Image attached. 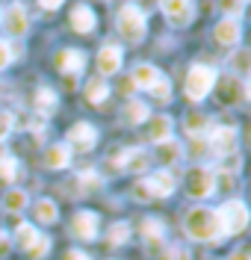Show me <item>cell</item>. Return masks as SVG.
<instances>
[{
    "label": "cell",
    "instance_id": "cell-43",
    "mask_svg": "<svg viewBox=\"0 0 251 260\" xmlns=\"http://www.w3.org/2000/svg\"><path fill=\"white\" fill-rule=\"evenodd\" d=\"M228 260H251V254H248V248H236Z\"/></svg>",
    "mask_w": 251,
    "mask_h": 260
},
{
    "label": "cell",
    "instance_id": "cell-25",
    "mask_svg": "<svg viewBox=\"0 0 251 260\" xmlns=\"http://www.w3.org/2000/svg\"><path fill=\"white\" fill-rule=\"evenodd\" d=\"M142 237H145V243L148 245H160L163 243V237H166V225L160 222V219H145L142 222Z\"/></svg>",
    "mask_w": 251,
    "mask_h": 260
},
{
    "label": "cell",
    "instance_id": "cell-41",
    "mask_svg": "<svg viewBox=\"0 0 251 260\" xmlns=\"http://www.w3.org/2000/svg\"><path fill=\"white\" fill-rule=\"evenodd\" d=\"M65 260H92V257L86 254L83 248H68V251H65Z\"/></svg>",
    "mask_w": 251,
    "mask_h": 260
},
{
    "label": "cell",
    "instance_id": "cell-19",
    "mask_svg": "<svg viewBox=\"0 0 251 260\" xmlns=\"http://www.w3.org/2000/svg\"><path fill=\"white\" fill-rule=\"evenodd\" d=\"M184 130H186V136H192V139H204V133L213 130V118L204 113H189L184 118Z\"/></svg>",
    "mask_w": 251,
    "mask_h": 260
},
{
    "label": "cell",
    "instance_id": "cell-39",
    "mask_svg": "<svg viewBox=\"0 0 251 260\" xmlns=\"http://www.w3.org/2000/svg\"><path fill=\"white\" fill-rule=\"evenodd\" d=\"M166 260H189V251L181 248V245H171V248L166 251Z\"/></svg>",
    "mask_w": 251,
    "mask_h": 260
},
{
    "label": "cell",
    "instance_id": "cell-33",
    "mask_svg": "<svg viewBox=\"0 0 251 260\" xmlns=\"http://www.w3.org/2000/svg\"><path fill=\"white\" fill-rule=\"evenodd\" d=\"M18 178V160L12 154H6L0 160V180H15Z\"/></svg>",
    "mask_w": 251,
    "mask_h": 260
},
{
    "label": "cell",
    "instance_id": "cell-20",
    "mask_svg": "<svg viewBox=\"0 0 251 260\" xmlns=\"http://www.w3.org/2000/svg\"><path fill=\"white\" fill-rule=\"evenodd\" d=\"M171 130H174V121H171L168 115H154L151 124H148V139L154 145H160V142L171 139Z\"/></svg>",
    "mask_w": 251,
    "mask_h": 260
},
{
    "label": "cell",
    "instance_id": "cell-45",
    "mask_svg": "<svg viewBox=\"0 0 251 260\" xmlns=\"http://www.w3.org/2000/svg\"><path fill=\"white\" fill-rule=\"evenodd\" d=\"M0 12H3V9H0Z\"/></svg>",
    "mask_w": 251,
    "mask_h": 260
},
{
    "label": "cell",
    "instance_id": "cell-14",
    "mask_svg": "<svg viewBox=\"0 0 251 260\" xmlns=\"http://www.w3.org/2000/svg\"><path fill=\"white\" fill-rule=\"evenodd\" d=\"M98 228H100V219L95 210H80V213H74V219H71V234L77 240H86V243L98 237Z\"/></svg>",
    "mask_w": 251,
    "mask_h": 260
},
{
    "label": "cell",
    "instance_id": "cell-13",
    "mask_svg": "<svg viewBox=\"0 0 251 260\" xmlns=\"http://www.w3.org/2000/svg\"><path fill=\"white\" fill-rule=\"evenodd\" d=\"M213 39L222 48H236L242 42V21L239 18H222L213 30Z\"/></svg>",
    "mask_w": 251,
    "mask_h": 260
},
{
    "label": "cell",
    "instance_id": "cell-16",
    "mask_svg": "<svg viewBox=\"0 0 251 260\" xmlns=\"http://www.w3.org/2000/svg\"><path fill=\"white\" fill-rule=\"evenodd\" d=\"M151 160L163 162V166H177V162L184 160V145H181L177 139H166V142L154 145V151H151Z\"/></svg>",
    "mask_w": 251,
    "mask_h": 260
},
{
    "label": "cell",
    "instance_id": "cell-2",
    "mask_svg": "<svg viewBox=\"0 0 251 260\" xmlns=\"http://www.w3.org/2000/svg\"><path fill=\"white\" fill-rule=\"evenodd\" d=\"M177 186V178L171 169H157L148 178H142L139 183H133V198L136 201H154V198H168Z\"/></svg>",
    "mask_w": 251,
    "mask_h": 260
},
{
    "label": "cell",
    "instance_id": "cell-4",
    "mask_svg": "<svg viewBox=\"0 0 251 260\" xmlns=\"http://www.w3.org/2000/svg\"><path fill=\"white\" fill-rule=\"evenodd\" d=\"M116 27H118V32H121V39L130 42V45H139V42L145 39V32H148L145 15H142V9H139L136 3H124V6L118 9Z\"/></svg>",
    "mask_w": 251,
    "mask_h": 260
},
{
    "label": "cell",
    "instance_id": "cell-7",
    "mask_svg": "<svg viewBox=\"0 0 251 260\" xmlns=\"http://www.w3.org/2000/svg\"><path fill=\"white\" fill-rule=\"evenodd\" d=\"M160 9L171 27H189L195 18V3L192 0H160Z\"/></svg>",
    "mask_w": 251,
    "mask_h": 260
},
{
    "label": "cell",
    "instance_id": "cell-32",
    "mask_svg": "<svg viewBox=\"0 0 251 260\" xmlns=\"http://www.w3.org/2000/svg\"><path fill=\"white\" fill-rule=\"evenodd\" d=\"M248 62H251V53L245 48H236V53L231 56V68L236 71V77H242L248 71Z\"/></svg>",
    "mask_w": 251,
    "mask_h": 260
},
{
    "label": "cell",
    "instance_id": "cell-30",
    "mask_svg": "<svg viewBox=\"0 0 251 260\" xmlns=\"http://www.w3.org/2000/svg\"><path fill=\"white\" fill-rule=\"evenodd\" d=\"M130 222H116V225H110V231H106V240H110V245H124L127 240H130Z\"/></svg>",
    "mask_w": 251,
    "mask_h": 260
},
{
    "label": "cell",
    "instance_id": "cell-24",
    "mask_svg": "<svg viewBox=\"0 0 251 260\" xmlns=\"http://www.w3.org/2000/svg\"><path fill=\"white\" fill-rule=\"evenodd\" d=\"M106 98H110V83L103 80V77H92V80L86 83V101H89V104L98 107Z\"/></svg>",
    "mask_w": 251,
    "mask_h": 260
},
{
    "label": "cell",
    "instance_id": "cell-5",
    "mask_svg": "<svg viewBox=\"0 0 251 260\" xmlns=\"http://www.w3.org/2000/svg\"><path fill=\"white\" fill-rule=\"evenodd\" d=\"M216 216H219L222 237H225V234H228V237H236V234H242V231L248 228V207H245V201H239V198L225 201L216 210Z\"/></svg>",
    "mask_w": 251,
    "mask_h": 260
},
{
    "label": "cell",
    "instance_id": "cell-11",
    "mask_svg": "<svg viewBox=\"0 0 251 260\" xmlns=\"http://www.w3.org/2000/svg\"><path fill=\"white\" fill-rule=\"evenodd\" d=\"M65 145L68 148H77V151H92L98 145V130L92 127L89 121H77L71 124L65 133Z\"/></svg>",
    "mask_w": 251,
    "mask_h": 260
},
{
    "label": "cell",
    "instance_id": "cell-1",
    "mask_svg": "<svg viewBox=\"0 0 251 260\" xmlns=\"http://www.w3.org/2000/svg\"><path fill=\"white\" fill-rule=\"evenodd\" d=\"M184 231L189 240L195 243H219L222 240V228H219V216L213 207H192L184 216Z\"/></svg>",
    "mask_w": 251,
    "mask_h": 260
},
{
    "label": "cell",
    "instance_id": "cell-6",
    "mask_svg": "<svg viewBox=\"0 0 251 260\" xmlns=\"http://www.w3.org/2000/svg\"><path fill=\"white\" fill-rule=\"evenodd\" d=\"M184 186H186V195H189V198L207 201L210 195L216 192V172L207 169V166H192V169L186 172Z\"/></svg>",
    "mask_w": 251,
    "mask_h": 260
},
{
    "label": "cell",
    "instance_id": "cell-34",
    "mask_svg": "<svg viewBox=\"0 0 251 260\" xmlns=\"http://www.w3.org/2000/svg\"><path fill=\"white\" fill-rule=\"evenodd\" d=\"M225 18H242V9H245V0H219Z\"/></svg>",
    "mask_w": 251,
    "mask_h": 260
},
{
    "label": "cell",
    "instance_id": "cell-18",
    "mask_svg": "<svg viewBox=\"0 0 251 260\" xmlns=\"http://www.w3.org/2000/svg\"><path fill=\"white\" fill-rule=\"evenodd\" d=\"M95 24H98V18H95V12H92V6H86V3H80V6H74L71 9V27L77 32H92L95 30Z\"/></svg>",
    "mask_w": 251,
    "mask_h": 260
},
{
    "label": "cell",
    "instance_id": "cell-10",
    "mask_svg": "<svg viewBox=\"0 0 251 260\" xmlns=\"http://www.w3.org/2000/svg\"><path fill=\"white\" fill-rule=\"evenodd\" d=\"M121 62H124V50H121V45H116V42H103L100 50H98L100 77H113V74H118V71H121Z\"/></svg>",
    "mask_w": 251,
    "mask_h": 260
},
{
    "label": "cell",
    "instance_id": "cell-3",
    "mask_svg": "<svg viewBox=\"0 0 251 260\" xmlns=\"http://www.w3.org/2000/svg\"><path fill=\"white\" fill-rule=\"evenodd\" d=\"M219 83V71L213 65H204V62H195L189 65V71H186V83H184V92L189 101H204V98L210 95L213 89H216Z\"/></svg>",
    "mask_w": 251,
    "mask_h": 260
},
{
    "label": "cell",
    "instance_id": "cell-15",
    "mask_svg": "<svg viewBox=\"0 0 251 260\" xmlns=\"http://www.w3.org/2000/svg\"><path fill=\"white\" fill-rule=\"evenodd\" d=\"M248 98V83L242 80V77H236V74H228L222 86H219V101L222 104H228V107H234L239 101H245Z\"/></svg>",
    "mask_w": 251,
    "mask_h": 260
},
{
    "label": "cell",
    "instance_id": "cell-26",
    "mask_svg": "<svg viewBox=\"0 0 251 260\" xmlns=\"http://www.w3.org/2000/svg\"><path fill=\"white\" fill-rule=\"evenodd\" d=\"M151 115V110H148V104L145 101H127V107H124V121L127 124H142L145 118Z\"/></svg>",
    "mask_w": 251,
    "mask_h": 260
},
{
    "label": "cell",
    "instance_id": "cell-36",
    "mask_svg": "<svg viewBox=\"0 0 251 260\" xmlns=\"http://www.w3.org/2000/svg\"><path fill=\"white\" fill-rule=\"evenodd\" d=\"M151 95L157 98L160 104H168V101H171V83H168L166 77H163V80H160L157 86H154V89H151Z\"/></svg>",
    "mask_w": 251,
    "mask_h": 260
},
{
    "label": "cell",
    "instance_id": "cell-35",
    "mask_svg": "<svg viewBox=\"0 0 251 260\" xmlns=\"http://www.w3.org/2000/svg\"><path fill=\"white\" fill-rule=\"evenodd\" d=\"M80 183H83V189H89V192H92V189H98L100 183H103V178H100L98 172H95V169H86V172H80Z\"/></svg>",
    "mask_w": 251,
    "mask_h": 260
},
{
    "label": "cell",
    "instance_id": "cell-9",
    "mask_svg": "<svg viewBox=\"0 0 251 260\" xmlns=\"http://www.w3.org/2000/svg\"><path fill=\"white\" fill-rule=\"evenodd\" d=\"M0 24H3V30L9 32V36L21 39V36L27 32V27H30V18H27V9H24V3L12 0V3H9L3 12H0Z\"/></svg>",
    "mask_w": 251,
    "mask_h": 260
},
{
    "label": "cell",
    "instance_id": "cell-42",
    "mask_svg": "<svg viewBox=\"0 0 251 260\" xmlns=\"http://www.w3.org/2000/svg\"><path fill=\"white\" fill-rule=\"evenodd\" d=\"M62 3H65V0H39V6H42V9H48V12H53V9H59Z\"/></svg>",
    "mask_w": 251,
    "mask_h": 260
},
{
    "label": "cell",
    "instance_id": "cell-29",
    "mask_svg": "<svg viewBox=\"0 0 251 260\" xmlns=\"http://www.w3.org/2000/svg\"><path fill=\"white\" fill-rule=\"evenodd\" d=\"M27 201H30L27 192H24V189H15V186L3 195V207H6L9 213H21L24 207H27Z\"/></svg>",
    "mask_w": 251,
    "mask_h": 260
},
{
    "label": "cell",
    "instance_id": "cell-12",
    "mask_svg": "<svg viewBox=\"0 0 251 260\" xmlns=\"http://www.w3.org/2000/svg\"><path fill=\"white\" fill-rule=\"evenodd\" d=\"M53 65H56V71L59 74H80L86 68V53L80 48H59L53 53Z\"/></svg>",
    "mask_w": 251,
    "mask_h": 260
},
{
    "label": "cell",
    "instance_id": "cell-28",
    "mask_svg": "<svg viewBox=\"0 0 251 260\" xmlns=\"http://www.w3.org/2000/svg\"><path fill=\"white\" fill-rule=\"evenodd\" d=\"M35 240H39V228H35V225H30V222H21V225L15 228V245L21 248V251H27Z\"/></svg>",
    "mask_w": 251,
    "mask_h": 260
},
{
    "label": "cell",
    "instance_id": "cell-21",
    "mask_svg": "<svg viewBox=\"0 0 251 260\" xmlns=\"http://www.w3.org/2000/svg\"><path fill=\"white\" fill-rule=\"evenodd\" d=\"M56 107H59V95L53 89H48V86H42L35 92V113L42 115V118H50V115L56 113Z\"/></svg>",
    "mask_w": 251,
    "mask_h": 260
},
{
    "label": "cell",
    "instance_id": "cell-22",
    "mask_svg": "<svg viewBox=\"0 0 251 260\" xmlns=\"http://www.w3.org/2000/svg\"><path fill=\"white\" fill-rule=\"evenodd\" d=\"M45 166L48 169H68L71 166V148L65 142H56L45 151Z\"/></svg>",
    "mask_w": 251,
    "mask_h": 260
},
{
    "label": "cell",
    "instance_id": "cell-37",
    "mask_svg": "<svg viewBox=\"0 0 251 260\" xmlns=\"http://www.w3.org/2000/svg\"><path fill=\"white\" fill-rule=\"evenodd\" d=\"M12 56H15V50H12V45H9L6 39H0V71H3L6 65L12 62Z\"/></svg>",
    "mask_w": 251,
    "mask_h": 260
},
{
    "label": "cell",
    "instance_id": "cell-40",
    "mask_svg": "<svg viewBox=\"0 0 251 260\" xmlns=\"http://www.w3.org/2000/svg\"><path fill=\"white\" fill-rule=\"evenodd\" d=\"M9 248H12L9 234H6V231H0V257H6V254H9Z\"/></svg>",
    "mask_w": 251,
    "mask_h": 260
},
{
    "label": "cell",
    "instance_id": "cell-17",
    "mask_svg": "<svg viewBox=\"0 0 251 260\" xmlns=\"http://www.w3.org/2000/svg\"><path fill=\"white\" fill-rule=\"evenodd\" d=\"M163 80V71L157 68V65H151V62H142V65H136L133 68V74H130V83H133L136 89H154L157 83Z\"/></svg>",
    "mask_w": 251,
    "mask_h": 260
},
{
    "label": "cell",
    "instance_id": "cell-31",
    "mask_svg": "<svg viewBox=\"0 0 251 260\" xmlns=\"http://www.w3.org/2000/svg\"><path fill=\"white\" fill-rule=\"evenodd\" d=\"M48 251H50V237L39 234V240L27 248V257H30V260H45V257H48Z\"/></svg>",
    "mask_w": 251,
    "mask_h": 260
},
{
    "label": "cell",
    "instance_id": "cell-44",
    "mask_svg": "<svg viewBox=\"0 0 251 260\" xmlns=\"http://www.w3.org/2000/svg\"><path fill=\"white\" fill-rule=\"evenodd\" d=\"M3 157H6V148H3V142H0V160H3Z\"/></svg>",
    "mask_w": 251,
    "mask_h": 260
},
{
    "label": "cell",
    "instance_id": "cell-8",
    "mask_svg": "<svg viewBox=\"0 0 251 260\" xmlns=\"http://www.w3.org/2000/svg\"><path fill=\"white\" fill-rule=\"evenodd\" d=\"M239 133H236L234 124H219V127L210 130V136H207V145L213 148V154L216 157H228V154H234L236 151V139Z\"/></svg>",
    "mask_w": 251,
    "mask_h": 260
},
{
    "label": "cell",
    "instance_id": "cell-38",
    "mask_svg": "<svg viewBox=\"0 0 251 260\" xmlns=\"http://www.w3.org/2000/svg\"><path fill=\"white\" fill-rule=\"evenodd\" d=\"M12 127H15V121H12V115H9V113H3V110H0V142H3V139H6V136L12 133Z\"/></svg>",
    "mask_w": 251,
    "mask_h": 260
},
{
    "label": "cell",
    "instance_id": "cell-23",
    "mask_svg": "<svg viewBox=\"0 0 251 260\" xmlns=\"http://www.w3.org/2000/svg\"><path fill=\"white\" fill-rule=\"evenodd\" d=\"M151 151L145 148H127V162H124V172H136V175H142V172H148L151 169Z\"/></svg>",
    "mask_w": 251,
    "mask_h": 260
},
{
    "label": "cell",
    "instance_id": "cell-27",
    "mask_svg": "<svg viewBox=\"0 0 251 260\" xmlns=\"http://www.w3.org/2000/svg\"><path fill=\"white\" fill-rule=\"evenodd\" d=\"M33 213H35V219H39L42 225H53V222L59 219V213H56V201H50V198H39Z\"/></svg>",
    "mask_w": 251,
    "mask_h": 260
}]
</instances>
